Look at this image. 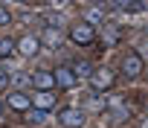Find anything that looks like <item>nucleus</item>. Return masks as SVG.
Returning <instances> with one entry per match:
<instances>
[{"label": "nucleus", "mask_w": 148, "mask_h": 128, "mask_svg": "<svg viewBox=\"0 0 148 128\" xmlns=\"http://www.w3.org/2000/svg\"><path fill=\"white\" fill-rule=\"evenodd\" d=\"M93 3H99V6H110L113 0H93Z\"/></svg>", "instance_id": "a211bd4d"}, {"label": "nucleus", "mask_w": 148, "mask_h": 128, "mask_svg": "<svg viewBox=\"0 0 148 128\" xmlns=\"http://www.w3.org/2000/svg\"><path fill=\"white\" fill-rule=\"evenodd\" d=\"M32 85H35L38 90H52V87H55V79H52V73L38 70V73H32Z\"/></svg>", "instance_id": "6e6552de"}, {"label": "nucleus", "mask_w": 148, "mask_h": 128, "mask_svg": "<svg viewBox=\"0 0 148 128\" xmlns=\"http://www.w3.org/2000/svg\"><path fill=\"white\" fill-rule=\"evenodd\" d=\"M0 114H3V102H0Z\"/></svg>", "instance_id": "6ab92c4d"}, {"label": "nucleus", "mask_w": 148, "mask_h": 128, "mask_svg": "<svg viewBox=\"0 0 148 128\" xmlns=\"http://www.w3.org/2000/svg\"><path fill=\"white\" fill-rule=\"evenodd\" d=\"M90 85H93V90H108V87H113V73L110 70H93Z\"/></svg>", "instance_id": "423d86ee"}, {"label": "nucleus", "mask_w": 148, "mask_h": 128, "mask_svg": "<svg viewBox=\"0 0 148 128\" xmlns=\"http://www.w3.org/2000/svg\"><path fill=\"white\" fill-rule=\"evenodd\" d=\"M116 6H134V0H113Z\"/></svg>", "instance_id": "f3484780"}, {"label": "nucleus", "mask_w": 148, "mask_h": 128, "mask_svg": "<svg viewBox=\"0 0 148 128\" xmlns=\"http://www.w3.org/2000/svg\"><path fill=\"white\" fill-rule=\"evenodd\" d=\"M52 79H55V85H58V87H64V90H73V87H76V76H73V70H70V67H55Z\"/></svg>", "instance_id": "20e7f679"}, {"label": "nucleus", "mask_w": 148, "mask_h": 128, "mask_svg": "<svg viewBox=\"0 0 148 128\" xmlns=\"http://www.w3.org/2000/svg\"><path fill=\"white\" fill-rule=\"evenodd\" d=\"M93 38H96V29L90 23H76V26L70 29V41L73 44H90Z\"/></svg>", "instance_id": "f03ea898"}, {"label": "nucleus", "mask_w": 148, "mask_h": 128, "mask_svg": "<svg viewBox=\"0 0 148 128\" xmlns=\"http://www.w3.org/2000/svg\"><path fill=\"white\" fill-rule=\"evenodd\" d=\"M9 21H12L9 9H3V6H0V26H9Z\"/></svg>", "instance_id": "4468645a"}, {"label": "nucleus", "mask_w": 148, "mask_h": 128, "mask_svg": "<svg viewBox=\"0 0 148 128\" xmlns=\"http://www.w3.org/2000/svg\"><path fill=\"white\" fill-rule=\"evenodd\" d=\"M15 50H18L21 55H38V50H41V41H38L35 35H23V38L15 44Z\"/></svg>", "instance_id": "39448f33"}, {"label": "nucleus", "mask_w": 148, "mask_h": 128, "mask_svg": "<svg viewBox=\"0 0 148 128\" xmlns=\"http://www.w3.org/2000/svg\"><path fill=\"white\" fill-rule=\"evenodd\" d=\"M29 116H32V122H44V111H32L29 108Z\"/></svg>", "instance_id": "2eb2a0df"}, {"label": "nucleus", "mask_w": 148, "mask_h": 128, "mask_svg": "<svg viewBox=\"0 0 148 128\" xmlns=\"http://www.w3.org/2000/svg\"><path fill=\"white\" fill-rule=\"evenodd\" d=\"M9 108H15V111H23V114H26V111L32 108V99H29L23 90H12V93H9Z\"/></svg>", "instance_id": "0eeeda50"}, {"label": "nucleus", "mask_w": 148, "mask_h": 128, "mask_svg": "<svg viewBox=\"0 0 148 128\" xmlns=\"http://www.w3.org/2000/svg\"><path fill=\"white\" fill-rule=\"evenodd\" d=\"M119 35H122L119 26H113V23L105 26V29H102V41H105V47H116V44H119Z\"/></svg>", "instance_id": "1a4fd4ad"}, {"label": "nucleus", "mask_w": 148, "mask_h": 128, "mask_svg": "<svg viewBox=\"0 0 148 128\" xmlns=\"http://www.w3.org/2000/svg\"><path fill=\"white\" fill-rule=\"evenodd\" d=\"M142 55L139 52H125L122 55V73L128 76V79H136V76H142Z\"/></svg>", "instance_id": "f257e3e1"}, {"label": "nucleus", "mask_w": 148, "mask_h": 128, "mask_svg": "<svg viewBox=\"0 0 148 128\" xmlns=\"http://www.w3.org/2000/svg\"><path fill=\"white\" fill-rule=\"evenodd\" d=\"M21 3H26V0H21Z\"/></svg>", "instance_id": "aec40b11"}, {"label": "nucleus", "mask_w": 148, "mask_h": 128, "mask_svg": "<svg viewBox=\"0 0 148 128\" xmlns=\"http://www.w3.org/2000/svg\"><path fill=\"white\" fill-rule=\"evenodd\" d=\"M6 85H9V79H6V73H3V70H0V90H3Z\"/></svg>", "instance_id": "dca6fc26"}, {"label": "nucleus", "mask_w": 148, "mask_h": 128, "mask_svg": "<svg viewBox=\"0 0 148 128\" xmlns=\"http://www.w3.org/2000/svg\"><path fill=\"white\" fill-rule=\"evenodd\" d=\"M32 105H35L38 111H49V108L55 105V99H52V93H49V90H41V93L32 99Z\"/></svg>", "instance_id": "9d476101"}, {"label": "nucleus", "mask_w": 148, "mask_h": 128, "mask_svg": "<svg viewBox=\"0 0 148 128\" xmlns=\"http://www.w3.org/2000/svg\"><path fill=\"white\" fill-rule=\"evenodd\" d=\"M58 122L67 125V128H79V125L84 122V114H82L79 108H64V111L58 114Z\"/></svg>", "instance_id": "7ed1b4c3"}, {"label": "nucleus", "mask_w": 148, "mask_h": 128, "mask_svg": "<svg viewBox=\"0 0 148 128\" xmlns=\"http://www.w3.org/2000/svg\"><path fill=\"white\" fill-rule=\"evenodd\" d=\"M70 70H73V76H82V79H90V76H93V64L82 58V61H76V64H73Z\"/></svg>", "instance_id": "9b49d317"}, {"label": "nucleus", "mask_w": 148, "mask_h": 128, "mask_svg": "<svg viewBox=\"0 0 148 128\" xmlns=\"http://www.w3.org/2000/svg\"><path fill=\"white\" fill-rule=\"evenodd\" d=\"M15 55V41L12 38H0V58H9Z\"/></svg>", "instance_id": "f8f14e48"}, {"label": "nucleus", "mask_w": 148, "mask_h": 128, "mask_svg": "<svg viewBox=\"0 0 148 128\" xmlns=\"http://www.w3.org/2000/svg\"><path fill=\"white\" fill-rule=\"evenodd\" d=\"M99 21H102V9H90V12H87V21H84V23H99Z\"/></svg>", "instance_id": "ddd939ff"}]
</instances>
